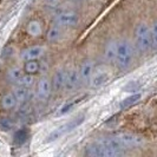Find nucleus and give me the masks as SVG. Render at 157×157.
<instances>
[{"label":"nucleus","mask_w":157,"mask_h":157,"mask_svg":"<svg viewBox=\"0 0 157 157\" xmlns=\"http://www.w3.org/2000/svg\"><path fill=\"white\" fill-rule=\"evenodd\" d=\"M85 118H86V116L84 113H80L78 116H76L73 119L66 122L65 124H62V125H59L58 128H56L53 131H51L48 134V136H47L46 140H45V143H52V142L62 138L63 136L71 132L72 130H75L76 128H78L80 124H83L85 122Z\"/></svg>","instance_id":"nucleus-1"},{"label":"nucleus","mask_w":157,"mask_h":157,"mask_svg":"<svg viewBox=\"0 0 157 157\" xmlns=\"http://www.w3.org/2000/svg\"><path fill=\"white\" fill-rule=\"evenodd\" d=\"M1 126H2V129L4 130H7V129H10L11 128V125H12V123L10 122V119H7V118H4L2 121H1Z\"/></svg>","instance_id":"nucleus-26"},{"label":"nucleus","mask_w":157,"mask_h":157,"mask_svg":"<svg viewBox=\"0 0 157 157\" xmlns=\"http://www.w3.org/2000/svg\"><path fill=\"white\" fill-rule=\"evenodd\" d=\"M121 143V145L124 149H136L140 148L144 144V138L136 134H130V132H122L115 136Z\"/></svg>","instance_id":"nucleus-5"},{"label":"nucleus","mask_w":157,"mask_h":157,"mask_svg":"<svg viewBox=\"0 0 157 157\" xmlns=\"http://www.w3.org/2000/svg\"><path fill=\"white\" fill-rule=\"evenodd\" d=\"M84 98H85V96H82V97L77 98L75 102H70V103H67V104H65V105H63V106L60 108V111H59V112H60V113H66V112H69L71 108H73L76 104H78V103L80 102L82 99H84Z\"/></svg>","instance_id":"nucleus-23"},{"label":"nucleus","mask_w":157,"mask_h":157,"mask_svg":"<svg viewBox=\"0 0 157 157\" xmlns=\"http://www.w3.org/2000/svg\"><path fill=\"white\" fill-rule=\"evenodd\" d=\"M45 48L43 46H31L29 48H25L21 51V58L24 60H33V59H39L44 55Z\"/></svg>","instance_id":"nucleus-9"},{"label":"nucleus","mask_w":157,"mask_h":157,"mask_svg":"<svg viewBox=\"0 0 157 157\" xmlns=\"http://www.w3.org/2000/svg\"><path fill=\"white\" fill-rule=\"evenodd\" d=\"M135 41H136L137 50L142 53L148 52L152 47L151 31H150L149 26L145 23H141L136 26V29H135Z\"/></svg>","instance_id":"nucleus-4"},{"label":"nucleus","mask_w":157,"mask_h":157,"mask_svg":"<svg viewBox=\"0 0 157 157\" xmlns=\"http://www.w3.org/2000/svg\"><path fill=\"white\" fill-rule=\"evenodd\" d=\"M85 154L91 157H119L123 156L125 152L124 150H117L111 148L103 141L94 142L86 147Z\"/></svg>","instance_id":"nucleus-2"},{"label":"nucleus","mask_w":157,"mask_h":157,"mask_svg":"<svg viewBox=\"0 0 157 157\" xmlns=\"http://www.w3.org/2000/svg\"><path fill=\"white\" fill-rule=\"evenodd\" d=\"M17 98L16 96L13 94H6L2 96V98H1V106H2V109H5V110H11V109H13L14 106H16L17 104Z\"/></svg>","instance_id":"nucleus-14"},{"label":"nucleus","mask_w":157,"mask_h":157,"mask_svg":"<svg viewBox=\"0 0 157 157\" xmlns=\"http://www.w3.org/2000/svg\"><path fill=\"white\" fill-rule=\"evenodd\" d=\"M33 76L30 75V73H26V75H23L19 80L17 82V84H19V85H21V86H26V87H30L33 84Z\"/></svg>","instance_id":"nucleus-21"},{"label":"nucleus","mask_w":157,"mask_h":157,"mask_svg":"<svg viewBox=\"0 0 157 157\" xmlns=\"http://www.w3.org/2000/svg\"><path fill=\"white\" fill-rule=\"evenodd\" d=\"M26 141H27V131L24 130V129L18 130L16 132V135H14V142H16V144L21 145Z\"/></svg>","instance_id":"nucleus-22"},{"label":"nucleus","mask_w":157,"mask_h":157,"mask_svg":"<svg viewBox=\"0 0 157 157\" xmlns=\"http://www.w3.org/2000/svg\"><path fill=\"white\" fill-rule=\"evenodd\" d=\"M51 90H52V84L51 82L47 78H41L38 83V89H37V97L39 98L40 101H46L48 98V96L51 94Z\"/></svg>","instance_id":"nucleus-8"},{"label":"nucleus","mask_w":157,"mask_h":157,"mask_svg":"<svg viewBox=\"0 0 157 157\" xmlns=\"http://www.w3.org/2000/svg\"><path fill=\"white\" fill-rule=\"evenodd\" d=\"M66 75H67V72L65 70L57 71L55 73V76H53V78H52V82H51L52 89H55L57 91L64 89L65 87V83H66Z\"/></svg>","instance_id":"nucleus-12"},{"label":"nucleus","mask_w":157,"mask_h":157,"mask_svg":"<svg viewBox=\"0 0 157 157\" xmlns=\"http://www.w3.org/2000/svg\"><path fill=\"white\" fill-rule=\"evenodd\" d=\"M12 53H13V47L6 46L2 51H1V58H7V57H11Z\"/></svg>","instance_id":"nucleus-25"},{"label":"nucleus","mask_w":157,"mask_h":157,"mask_svg":"<svg viewBox=\"0 0 157 157\" xmlns=\"http://www.w3.org/2000/svg\"><path fill=\"white\" fill-rule=\"evenodd\" d=\"M134 59V47L128 40H121L117 44V55H116V64L119 69H128Z\"/></svg>","instance_id":"nucleus-3"},{"label":"nucleus","mask_w":157,"mask_h":157,"mask_svg":"<svg viewBox=\"0 0 157 157\" xmlns=\"http://www.w3.org/2000/svg\"><path fill=\"white\" fill-rule=\"evenodd\" d=\"M117 44L116 40H110L106 43L104 47V57L108 62H115L116 60V55H117Z\"/></svg>","instance_id":"nucleus-13"},{"label":"nucleus","mask_w":157,"mask_h":157,"mask_svg":"<svg viewBox=\"0 0 157 157\" xmlns=\"http://www.w3.org/2000/svg\"><path fill=\"white\" fill-rule=\"evenodd\" d=\"M46 1L48 2V4H56L58 0H46Z\"/></svg>","instance_id":"nucleus-27"},{"label":"nucleus","mask_w":157,"mask_h":157,"mask_svg":"<svg viewBox=\"0 0 157 157\" xmlns=\"http://www.w3.org/2000/svg\"><path fill=\"white\" fill-rule=\"evenodd\" d=\"M111 78L110 70L105 66H99L94 70L92 77H91V85L94 87H101L104 84H106Z\"/></svg>","instance_id":"nucleus-6"},{"label":"nucleus","mask_w":157,"mask_h":157,"mask_svg":"<svg viewBox=\"0 0 157 157\" xmlns=\"http://www.w3.org/2000/svg\"><path fill=\"white\" fill-rule=\"evenodd\" d=\"M56 21L64 27H73L78 24L79 17L73 11H64V12H60L57 14Z\"/></svg>","instance_id":"nucleus-7"},{"label":"nucleus","mask_w":157,"mask_h":157,"mask_svg":"<svg viewBox=\"0 0 157 157\" xmlns=\"http://www.w3.org/2000/svg\"><path fill=\"white\" fill-rule=\"evenodd\" d=\"M80 75H79V71L73 69L67 72L66 75V83H65V89L69 90V91H72L75 89H77L80 83Z\"/></svg>","instance_id":"nucleus-10"},{"label":"nucleus","mask_w":157,"mask_h":157,"mask_svg":"<svg viewBox=\"0 0 157 157\" xmlns=\"http://www.w3.org/2000/svg\"><path fill=\"white\" fill-rule=\"evenodd\" d=\"M94 63L90 62V60H86L80 66V70H79V75H80V79L82 82L84 83H89L91 80V77H92V73H94Z\"/></svg>","instance_id":"nucleus-11"},{"label":"nucleus","mask_w":157,"mask_h":157,"mask_svg":"<svg viewBox=\"0 0 157 157\" xmlns=\"http://www.w3.org/2000/svg\"><path fill=\"white\" fill-rule=\"evenodd\" d=\"M21 76H23V72H21L20 69H18V67H13V69H10L7 71V78L12 83H17Z\"/></svg>","instance_id":"nucleus-20"},{"label":"nucleus","mask_w":157,"mask_h":157,"mask_svg":"<svg viewBox=\"0 0 157 157\" xmlns=\"http://www.w3.org/2000/svg\"><path fill=\"white\" fill-rule=\"evenodd\" d=\"M13 94L16 96L18 102H24L27 98V96H29V87L19 85V87H17L16 90H14Z\"/></svg>","instance_id":"nucleus-19"},{"label":"nucleus","mask_w":157,"mask_h":157,"mask_svg":"<svg viewBox=\"0 0 157 157\" xmlns=\"http://www.w3.org/2000/svg\"><path fill=\"white\" fill-rule=\"evenodd\" d=\"M24 69H25V72H26V73H30V75L37 73V72L40 71V63L38 62V59L26 60Z\"/></svg>","instance_id":"nucleus-18"},{"label":"nucleus","mask_w":157,"mask_h":157,"mask_svg":"<svg viewBox=\"0 0 157 157\" xmlns=\"http://www.w3.org/2000/svg\"><path fill=\"white\" fill-rule=\"evenodd\" d=\"M27 33L32 37H39L43 33V26L38 20H31L27 24Z\"/></svg>","instance_id":"nucleus-15"},{"label":"nucleus","mask_w":157,"mask_h":157,"mask_svg":"<svg viewBox=\"0 0 157 157\" xmlns=\"http://www.w3.org/2000/svg\"><path fill=\"white\" fill-rule=\"evenodd\" d=\"M47 40L48 41H51V43H56V41H58V40L62 38V30H60V27L59 26H52L48 31H47Z\"/></svg>","instance_id":"nucleus-17"},{"label":"nucleus","mask_w":157,"mask_h":157,"mask_svg":"<svg viewBox=\"0 0 157 157\" xmlns=\"http://www.w3.org/2000/svg\"><path fill=\"white\" fill-rule=\"evenodd\" d=\"M151 31V43H152V47L157 48V21L150 29Z\"/></svg>","instance_id":"nucleus-24"},{"label":"nucleus","mask_w":157,"mask_h":157,"mask_svg":"<svg viewBox=\"0 0 157 157\" xmlns=\"http://www.w3.org/2000/svg\"><path fill=\"white\" fill-rule=\"evenodd\" d=\"M141 99V94H131V96H129V97H126L124 98L121 104H119V108L122 109V110H125L128 108H130L131 105H134L136 103L138 102Z\"/></svg>","instance_id":"nucleus-16"}]
</instances>
